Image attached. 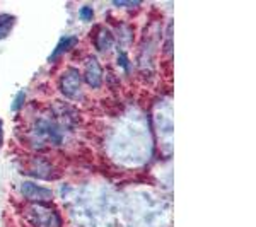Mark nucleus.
<instances>
[{"label": "nucleus", "instance_id": "nucleus-8", "mask_svg": "<svg viewBox=\"0 0 256 227\" xmlns=\"http://www.w3.org/2000/svg\"><path fill=\"white\" fill-rule=\"evenodd\" d=\"M92 18H94V16H92V9H90L89 6L88 7H82V9H80V19L82 20H90Z\"/></svg>", "mask_w": 256, "mask_h": 227}, {"label": "nucleus", "instance_id": "nucleus-6", "mask_svg": "<svg viewBox=\"0 0 256 227\" xmlns=\"http://www.w3.org/2000/svg\"><path fill=\"white\" fill-rule=\"evenodd\" d=\"M113 34H111V32L106 30V28H101V30H99V34H98V48L101 50V52H106V50L108 48H111L113 46Z\"/></svg>", "mask_w": 256, "mask_h": 227}, {"label": "nucleus", "instance_id": "nucleus-5", "mask_svg": "<svg viewBox=\"0 0 256 227\" xmlns=\"http://www.w3.org/2000/svg\"><path fill=\"white\" fill-rule=\"evenodd\" d=\"M76 43H77V36H65V38H62L58 41V44H56V48L53 50V53H52V56H50V60H56V58H60L62 55H64L65 52H68L72 46H76Z\"/></svg>", "mask_w": 256, "mask_h": 227}, {"label": "nucleus", "instance_id": "nucleus-10", "mask_svg": "<svg viewBox=\"0 0 256 227\" xmlns=\"http://www.w3.org/2000/svg\"><path fill=\"white\" fill-rule=\"evenodd\" d=\"M116 7H137L138 2H114Z\"/></svg>", "mask_w": 256, "mask_h": 227}, {"label": "nucleus", "instance_id": "nucleus-12", "mask_svg": "<svg viewBox=\"0 0 256 227\" xmlns=\"http://www.w3.org/2000/svg\"><path fill=\"white\" fill-rule=\"evenodd\" d=\"M4 142V125H2V120H0V147H2Z\"/></svg>", "mask_w": 256, "mask_h": 227}, {"label": "nucleus", "instance_id": "nucleus-7", "mask_svg": "<svg viewBox=\"0 0 256 227\" xmlns=\"http://www.w3.org/2000/svg\"><path fill=\"white\" fill-rule=\"evenodd\" d=\"M14 22H16L14 16H7V14L0 16V40L6 38V36L9 34L12 26H14Z\"/></svg>", "mask_w": 256, "mask_h": 227}, {"label": "nucleus", "instance_id": "nucleus-9", "mask_svg": "<svg viewBox=\"0 0 256 227\" xmlns=\"http://www.w3.org/2000/svg\"><path fill=\"white\" fill-rule=\"evenodd\" d=\"M22 101H24V92H19V99H16V101H14V104H12V110L18 111L20 108V104H22Z\"/></svg>", "mask_w": 256, "mask_h": 227}, {"label": "nucleus", "instance_id": "nucleus-1", "mask_svg": "<svg viewBox=\"0 0 256 227\" xmlns=\"http://www.w3.org/2000/svg\"><path fill=\"white\" fill-rule=\"evenodd\" d=\"M30 220L36 227H62L58 212L48 205H31Z\"/></svg>", "mask_w": 256, "mask_h": 227}, {"label": "nucleus", "instance_id": "nucleus-3", "mask_svg": "<svg viewBox=\"0 0 256 227\" xmlns=\"http://www.w3.org/2000/svg\"><path fill=\"white\" fill-rule=\"evenodd\" d=\"M22 195L28 198L30 202H34V204H44V202H52L53 200V193L52 190L43 188L36 183H31V181H26L20 188Z\"/></svg>", "mask_w": 256, "mask_h": 227}, {"label": "nucleus", "instance_id": "nucleus-4", "mask_svg": "<svg viewBox=\"0 0 256 227\" xmlns=\"http://www.w3.org/2000/svg\"><path fill=\"white\" fill-rule=\"evenodd\" d=\"M86 84L92 89H98L102 82V68L101 64L96 58H89L86 64V74H84Z\"/></svg>", "mask_w": 256, "mask_h": 227}, {"label": "nucleus", "instance_id": "nucleus-2", "mask_svg": "<svg viewBox=\"0 0 256 227\" xmlns=\"http://www.w3.org/2000/svg\"><path fill=\"white\" fill-rule=\"evenodd\" d=\"M60 90L68 99H80L82 96V79L77 68H68L60 79Z\"/></svg>", "mask_w": 256, "mask_h": 227}, {"label": "nucleus", "instance_id": "nucleus-11", "mask_svg": "<svg viewBox=\"0 0 256 227\" xmlns=\"http://www.w3.org/2000/svg\"><path fill=\"white\" fill-rule=\"evenodd\" d=\"M120 64L125 67V70L130 68V65H128V60H126V56H125V53H120Z\"/></svg>", "mask_w": 256, "mask_h": 227}]
</instances>
